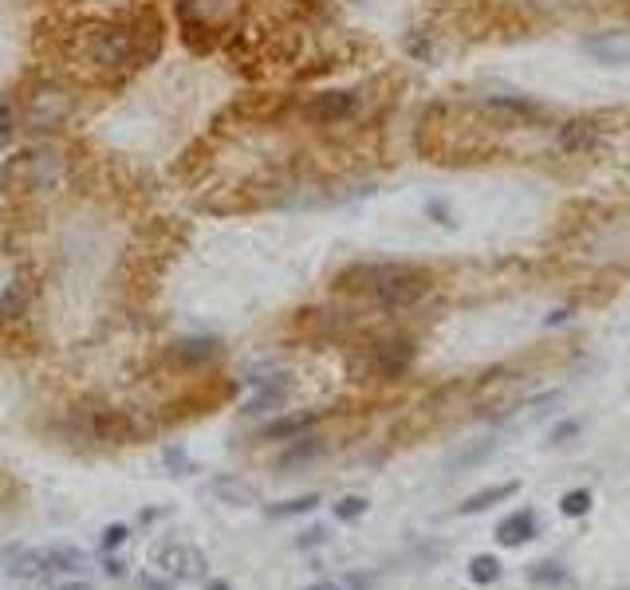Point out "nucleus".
<instances>
[{
    "label": "nucleus",
    "instance_id": "obj_1",
    "mask_svg": "<svg viewBox=\"0 0 630 590\" xmlns=\"http://www.w3.org/2000/svg\"><path fill=\"white\" fill-rule=\"evenodd\" d=\"M339 287L370 295L382 312H406L430 292V276L410 264H359V268L343 272Z\"/></svg>",
    "mask_w": 630,
    "mask_h": 590
},
{
    "label": "nucleus",
    "instance_id": "obj_2",
    "mask_svg": "<svg viewBox=\"0 0 630 590\" xmlns=\"http://www.w3.org/2000/svg\"><path fill=\"white\" fill-rule=\"evenodd\" d=\"M87 55L95 67L123 72V67H135L138 60H146V44L130 24H103L87 36Z\"/></svg>",
    "mask_w": 630,
    "mask_h": 590
},
{
    "label": "nucleus",
    "instance_id": "obj_3",
    "mask_svg": "<svg viewBox=\"0 0 630 590\" xmlns=\"http://www.w3.org/2000/svg\"><path fill=\"white\" fill-rule=\"evenodd\" d=\"M72 110L75 98L63 87H55V83H44L40 91L24 95V103H17V126H24V130H55V126L72 118Z\"/></svg>",
    "mask_w": 630,
    "mask_h": 590
},
{
    "label": "nucleus",
    "instance_id": "obj_4",
    "mask_svg": "<svg viewBox=\"0 0 630 590\" xmlns=\"http://www.w3.org/2000/svg\"><path fill=\"white\" fill-rule=\"evenodd\" d=\"M75 430L87 441H99V445H130L138 438L135 421L126 418L115 405H80L75 410Z\"/></svg>",
    "mask_w": 630,
    "mask_h": 590
},
{
    "label": "nucleus",
    "instance_id": "obj_5",
    "mask_svg": "<svg viewBox=\"0 0 630 590\" xmlns=\"http://www.w3.org/2000/svg\"><path fill=\"white\" fill-rule=\"evenodd\" d=\"M63 170V158L55 150H24L9 161V170H4V181L20 189H52L60 181Z\"/></svg>",
    "mask_w": 630,
    "mask_h": 590
},
{
    "label": "nucleus",
    "instance_id": "obj_6",
    "mask_svg": "<svg viewBox=\"0 0 630 590\" xmlns=\"http://www.w3.org/2000/svg\"><path fill=\"white\" fill-rule=\"evenodd\" d=\"M154 563L162 567L166 579L174 582H198L209 575L206 551H198L193 544H181V539H166V544L154 551Z\"/></svg>",
    "mask_w": 630,
    "mask_h": 590
},
{
    "label": "nucleus",
    "instance_id": "obj_7",
    "mask_svg": "<svg viewBox=\"0 0 630 590\" xmlns=\"http://www.w3.org/2000/svg\"><path fill=\"white\" fill-rule=\"evenodd\" d=\"M244 382L252 386V398L241 405L244 418H264V413L284 410V402H288L292 393V375H284V370H276V375H252Z\"/></svg>",
    "mask_w": 630,
    "mask_h": 590
},
{
    "label": "nucleus",
    "instance_id": "obj_8",
    "mask_svg": "<svg viewBox=\"0 0 630 590\" xmlns=\"http://www.w3.org/2000/svg\"><path fill=\"white\" fill-rule=\"evenodd\" d=\"M414 362V343L410 339H378L375 347H370V375L378 378H398L406 367Z\"/></svg>",
    "mask_w": 630,
    "mask_h": 590
},
{
    "label": "nucleus",
    "instance_id": "obj_9",
    "mask_svg": "<svg viewBox=\"0 0 630 590\" xmlns=\"http://www.w3.org/2000/svg\"><path fill=\"white\" fill-rule=\"evenodd\" d=\"M209 492L217 496V504H225V508H256L261 504V488L249 481H241V476L233 473H217L213 481H209Z\"/></svg>",
    "mask_w": 630,
    "mask_h": 590
},
{
    "label": "nucleus",
    "instance_id": "obj_10",
    "mask_svg": "<svg viewBox=\"0 0 630 590\" xmlns=\"http://www.w3.org/2000/svg\"><path fill=\"white\" fill-rule=\"evenodd\" d=\"M496 544L501 547H524V544H532V539L540 536V516L532 508H516V512H508V516L496 524Z\"/></svg>",
    "mask_w": 630,
    "mask_h": 590
},
{
    "label": "nucleus",
    "instance_id": "obj_11",
    "mask_svg": "<svg viewBox=\"0 0 630 590\" xmlns=\"http://www.w3.org/2000/svg\"><path fill=\"white\" fill-rule=\"evenodd\" d=\"M351 110H355V95H347V91H324V95H315L312 103H307L304 115L319 126H335L351 115Z\"/></svg>",
    "mask_w": 630,
    "mask_h": 590
},
{
    "label": "nucleus",
    "instance_id": "obj_12",
    "mask_svg": "<svg viewBox=\"0 0 630 590\" xmlns=\"http://www.w3.org/2000/svg\"><path fill=\"white\" fill-rule=\"evenodd\" d=\"M4 571L12 579H48L44 575V547H24V544H12L4 547Z\"/></svg>",
    "mask_w": 630,
    "mask_h": 590
},
{
    "label": "nucleus",
    "instance_id": "obj_13",
    "mask_svg": "<svg viewBox=\"0 0 630 590\" xmlns=\"http://www.w3.org/2000/svg\"><path fill=\"white\" fill-rule=\"evenodd\" d=\"M324 453H327V441L315 438V433H304V438H292L288 449L276 456V468L280 473H292V468H304L312 465V461H319Z\"/></svg>",
    "mask_w": 630,
    "mask_h": 590
},
{
    "label": "nucleus",
    "instance_id": "obj_14",
    "mask_svg": "<svg viewBox=\"0 0 630 590\" xmlns=\"http://www.w3.org/2000/svg\"><path fill=\"white\" fill-rule=\"evenodd\" d=\"M221 355V339H209V335H193V339L174 343V362L178 367H206Z\"/></svg>",
    "mask_w": 630,
    "mask_h": 590
},
{
    "label": "nucleus",
    "instance_id": "obj_15",
    "mask_svg": "<svg viewBox=\"0 0 630 590\" xmlns=\"http://www.w3.org/2000/svg\"><path fill=\"white\" fill-rule=\"evenodd\" d=\"M319 413H284V418H272L269 425L261 430V441H292L304 438V433L315 430Z\"/></svg>",
    "mask_w": 630,
    "mask_h": 590
},
{
    "label": "nucleus",
    "instance_id": "obj_16",
    "mask_svg": "<svg viewBox=\"0 0 630 590\" xmlns=\"http://www.w3.org/2000/svg\"><path fill=\"white\" fill-rule=\"evenodd\" d=\"M516 492H521V484L516 481H504V484H489V488H481V492H473L465 504H458V516H481V512H489V508H496V504H504V501H513Z\"/></svg>",
    "mask_w": 630,
    "mask_h": 590
},
{
    "label": "nucleus",
    "instance_id": "obj_17",
    "mask_svg": "<svg viewBox=\"0 0 630 590\" xmlns=\"http://www.w3.org/2000/svg\"><path fill=\"white\" fill-rule=\"evenodd\" d=\"M87 567L80 547H67V544H55V547H44V575L55 579V575H80Z\"/></svg>",
    "mask_w": 630,
    "mask_h": 590
},
{
    "label": "nucleus",
    "instance_id": "obj_18",
    "mask_svg": "<svg viewBox=\"0 0 630 590\" xmlns=\"http://www.w3.org/2000/svg\"><path fill=\"white\" fill-rule=\"evenodd\" d=\"M324 504L319 492H304V496H292V501H280V504H269V519H296V516H312L315 508Z\"/></svg>",
    "mask_w": 630,
    "mask_h": 590
},
{
    "label": "nucleus",
    "instance_id": "obj_19",
    "mask_svg": "<svg viewBox=\"0 0 630 590\" xmlns=\"http://www.w3.org/2000/svg\"><path fill=\"white\" fill-rule=\"evenodd\" d=\"M493 453H496V441L485 438V441H477V445H465L461 453H453L450 461H445V468H450V473H465V468L485 465V461H489Z\"/></svg>",
    "mask_w": 630,
    "mask_h": 590
},
{
    "label": "nucleus",
    "instance_id": "obj_20",
    "mask_svg": "<svg viewBox=\"0 0 630 590\" xmlns=\"http://www.w3.org/2000/svg\"><path fill=\"white\" fill-rule=\"evenodd\" d=\"M528 582L540 590H559L571 582V575H567L564 563H556V559H544V563H532L528 567Z\"/></svg>",
    "mask_w": 630,
    "mask_h": 590
},
{
    "label": "nucleus",
    "instance_id": "obj_21",
    "mask_svg": "<svg viewBox=\"0 0 630 590\" xmlns=\"http://www.w3.org/2000/svg\"><path fill=\"white\" fill-rule=\"evenodd\" d=\"M501 575L504 567L496 555H473V559H469V582H473V587H493V582H501Z\"/></svg>",
    "mask_w": 630,
    "mask_h": 590
},
{
    "label": "nucleus",
    "instance_id": "obj_22",
    "mask_svg": "<svg viewBox=\"0 0 630 590\" xmlns=\"http://www.w3.org/2000/svg\"><path fill=\"white\" fill-rule=\"evenodd\" d=\"M587 52L599 55L607 63H627L630 60V40L627 36H603V40H591Z\"/></svg>",
    "mask_w": 630,
    "mask_h": 590
},
{
    "label": "nucleus",
    "instance_id": "obj_23",
    "mask_svg": "<svg viewBox=\"0 0 630 590\" xmlns=\"http://www.w3.org/2000/svg\"><path fill=\"white\" fill-rule=\"evenodd\" d=\"M591 504H595L591 488H571L559 496V512H564L567 519H584L587 512H591Z\"/></svg>",
    "mask_w": 630,
    "mask_h": 590
},
{
    "label": "nucleus",
    "instance_id": "obj_24",
    "mask_svg": "<svg viewBox=\"0 0 630 590\" xmlns=\"http://www.w3.org/2000/svg\"><path fill=\"white\" fill-rule=\"evenodd\" d=\"M332 512L339 524H355V519H363L370 512V501L367 496H343V501L332 504Z\"/></svg>",
    "mask_w": 630,
    "mask_h": 590
},
{
    "label": "nucleus",
    "instance_id": "obj_25",
    "mask_svg": "<svg viewBox=\"0 0 630 590\" xmlns=\"http://www.w3.org/2000/svg\"><path fill=\"white\" fill-rule=\"evenodd\" d=\"M162 465L170 468V476H189L193 473V461H189V453L181 445H170L162 453Z\"/></svg>",
    "mask_w": 630,
    "mask_h": 590
},
{
    "label": "nucleus",
    "instance_id": "obj_26",
    "mask_svg": "<svg viewBox=\"0 0 630 590\" xmlns=\"http://www.w3.org/2000/svg\"><path fill=\"white\" fill-rule=\"evenodd\" d=\"M126 539H130V528H126V524H107V528H103V536H99L103 555H115Z\"/></svg>",
    "mask_w": 630,
    "mask_h": 590
},
{
    "label": "nucleus",
    "instance_id": "obj_27",
    "mask_svg": "<svg viewBox=\"0 0 630 590\" xmlns=\"http://www.w3.org/2000/svg\"><path fill=\"white\" fill-rule=\"evenodd\" d=\"M327 539H332V531H327L324 524H312V528H304L296 536V551H315V547H324Z\"/></svg>",
    "mask_w": 630,
    "mask_h": 590
},
{
    "label": "nucleus",
    "instance_id": "obj_28",
    "mask_svg": "<svg viewBox=\"0 0 630 590\" xmlns=\"http://www.w3.org/2000/svg\"><path fill=\"white\" fill-rule=\"evenodd\" d=\"M579 430H584V425H579L576 418H567V421H559V425H552L548 441H552V445H567V441L579 438Z\"/></svg>",
    "mask_w": 630,
    "mask_h": 590
},
{
    "label": "nucleus",
    "instance_id": "obj_29",
    "mask_svg": "<svg viewBox=\"0 0 630 590\" xmlns=\"http://www.w3.org/2000/svg\"><path fill=\"white\" fill-rule=\"evenodd\" d=\"M103 575H107V579H126V559L107 555V559H103Z\"/></svg>",
    "mask_w": 630,
    "mask_h": 590
},
{
    "label": "nucleus",
    "instance_id": "obj_30",
    "mask_svg": "<svg viewBox=\"0 0 630 590\" xmlns=\"http://www.w3.org/2000/svg\"><path fill=\"white\" fill-rule=\"evenodd\" d=\"M138 587H143V590H174L178 582L166 579V575H162V579H158V575H143V579H138Z\"/></svg>",
    "mask_w": 630,
    "mask_h": 590
},
{
    "label": "nucleus",
    "instance_id": "obj_31",
    "mask_svg": "<svg viewBox=\"0 0 630 590\" xmlns=\"http://www.w3.org/2000/svg\"><path fill=\"white\" fill-rule=\"evenodd\" d=\"M12 126H17V118H12L9 98H0V138H9V135H12Z\"/></svg>",
    "mask_w": 630,
    "mask_h": 590
},
{
    "label": "nucleus",
    "instance_id": "obj_32",
    "mask_svg": "<svg viewBox=\"0 0 630 590\" xmlns=\"http://www.w3.org/2000/svg\"><path fill=\"white\" fill-rule=\"evenodd\" d=\"M166 516H170V508H143L138 512V524L150 528V524H158V519H166Z\"/></svg>",
    "mask_w": 630,
    "mask_h": 590
},
{
    "label": "nucleus",
    "instance_id": "obj_33",
    "mask_svg": "<svg viewBox=\"0 0 630 590\" xmlns=\"http://www.w3.org/2000/svg\"><path fill=\"white\" fill-rule=\"evenodd\" d=\"M52 590H91V582H83V579H72V582H55Z\"/></svg>",
    "mask_w": 630,
    "mask_h": 590
},
{
    "label": "nucleus",
    "instance_id": "obj_34",
    "mask_svg": "<svg viewBox=\"0 0 630 590\" xmlns=\"http://www.w3.org/2000/svg\"><path fill=\"white\" fill-rule=\"evenodd\" d=\"M206 590H233V582H229V579H209Z\"/></svg>",
    "mask_w": 630,
    "mask_h": 590
},
{
    "label": "nucleus",
    "instance_id": "obj_35",
    "mask_svg": "<svg viewBox=\"0 0 630 590\" xmlns=\"http://www.w3.org/2000/svg\"><path fill=\"white\" fill-rule=\"evenodd\" d=\"M312 590H343V582H335V579H324V582H315Z\"/></svg>",
    "mask_w": 630,
    "mask_h": 590
}]
</instances>
